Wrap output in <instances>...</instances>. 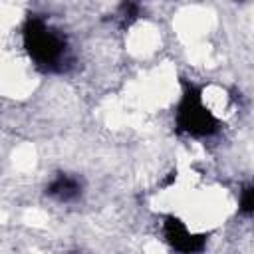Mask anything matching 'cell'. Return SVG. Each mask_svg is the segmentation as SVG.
I'll use <instances>...</instances> for the list:
<instances>
[{
  "label": "cell",
  "mask_w": 254,
  "mask_h": 254,
  "mask_svg": "<svg viewBox=\"0 0 254 254\" xmlns=\"http://www.w3.org/2000/svg\"><path fill=\"white\" fill-rule=\"evenodd\" d=\"M24 48L38 67L60 69L65 56V40L50 28L42 18L30 16L22 30Z\"/></svg>",
  "instance_id": "obj_1"
},
{
  "label": "cell",
  "mask_w": 254,
  "mask_h": 254,
  "mask_svg": "<svg viewBox=\"0 0 254 254\" xmlns=\"http://www.w3.org/2000/svg\"><path fill=\"white\" fill-rule=\"evenodd\" d=\"M175 121L181 133H187L192 137H208L218 131V119L204 105L202 91L189 81L183 83V95L177 105Z\"/></svg>",
  "instance_id": "obj_2"
},
{
  "label": "cell",
  "mask_w": 254,
  "mask_h": 254,
  "mask_svg": "<svg viewBox=\"0 0 254 254\" xmlns=\"http://www.w3.org/2000/svg\"><path fill=\"white\" fill-rule=\"evenodd\" d=\"M163 236L181 254H198L206 246V236L204 234H192L185 226V222H181L177 216H167L165 218Z\"/></svg>",
  "instance_id": "obj_3"
},
{
  "label": "cell",
  "mask_w": 254,
  "mask_h": 254,
  "mask_svg": "<svg viewBox=\"0 0 254 254\" xmlns=\"http://www.w3.org/2000/svg\"><path fill=\"white\" fill-rule=\"evenodd\" d=\"M46 194H50V196H54L62 202H69V200H73L81 194V185L75 177L62 173L46 187Z\"/></svg>",
  "instance_id": "obj_4"
},
{
  "label": "cell",
  "mask_w": 254,
  "mask_h": 254,
  "mask_svg": "<svg viewBox=\"0 0 254 254\" xmlns=\"http://www.w3.org/2000/svg\"><path fill=\"white\" fill-rule=\"evenodd\" d=\"M254 210V187L246 185L240 192V212L242 214H252Z\"/></svg>",
  "instance_id": "obj_5"
},
{
  "label": "cell",
  "mask_w": 254,
  "mask_h": 254,
  "mask_svg": "<svg viewBox=\"0 0 254 254\" xmlns=\"http://www.w3.org/2000/svg\"><path fill=\"white\" fill-rule=\"evenodd\" d=\"M121 12H123V16L127 18H137V14H139V6L137 4H131V2H127V4H123L121 6Z\"/></svg>",
  "instance_id": "obj_6"
}]
</instances>
